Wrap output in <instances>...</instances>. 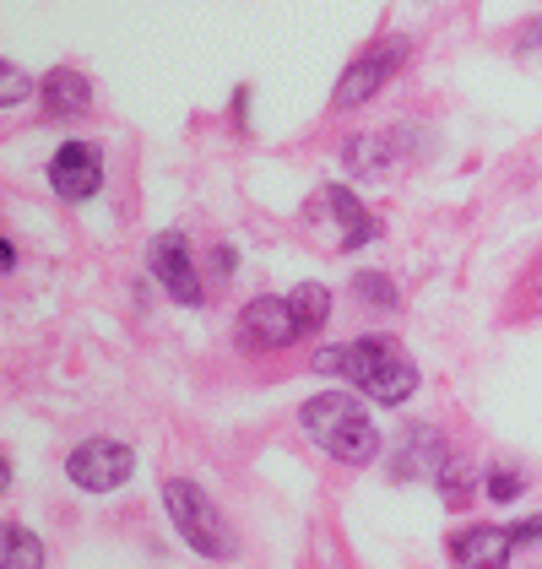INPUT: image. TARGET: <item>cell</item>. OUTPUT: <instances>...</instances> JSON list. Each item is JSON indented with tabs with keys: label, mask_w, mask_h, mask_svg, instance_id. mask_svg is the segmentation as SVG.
Returning a JSON list of instances; mask_svg holds the SVG:
<instances>
[{
	"label": "cell",
	"mask_w": 542,
	"mask_h": 569,
	"mask_svg": "<svg viewBox=\"0 0 542 569\" xmlns=\"http://www.w3.org/2000/svg\"><path fill=\"white\" fill-rule=\"evenodd\" d=\"M315 375H337V380H348L363 401H380V407H402V401H412V391H418V363H412L391 337H359V342L320 348Z\"/></svg>",
	"instance_id": "cell-1"
},
{
	"label": "cell",
	"mask_w": 542,
	"mask_h": 569,
	"mask_svg": "<svg viewBox=\"0 0 542 569\" xmlns=\"http://www.w3.org/2000/svg\"><path fill=\"white\" fill-rule=\"evenodd\" d=\"M299 429H304V439H310L315 450H325V456L342 461V467H369V461L380 456V429H374L363 396H353V391L310 396V401L299 407Z\"/></svg>",
	"instance_id": "cell-2"
},
{
	"label": "cell",
	"mask_w": 542,
	"mask_h": 569,
	"mask_svg": "<svg viewBox=\"0 0 542 569\" xmlns=\"http://www.w3.org/2000/svg\"><path fill=\"white\" fill-rule=\"evenodd\" d=\"M163 510H169V521L180 531L184 548H195L201 559H233L239 548H233V531H228L223 510L212 505V493L201 488V482L190 478H169L163 482Z\"/></svg>",
	"instance_id": "cell-3"
},
{
	"label": "cell",
	"mask_w": 542,
	"mask_h": 569,
	"mask_svg": "<svg viewBox=\"0 0 542 569\" xmlns=\"http://www.w3.org/2000/svg\"><path fill=\"white\" fill-rule=\"evenodd\" d=\"M406 54H412V44H406L402 33L374 39V44L363 49L359 60L342 71V82H337V92H331V109H337V114H353V109H363L374 92L385 88V82H397V71L406 66Z\"/></svg>",
	"instance_id": "cell-4"
},
{
	"label": "cell",
	"mask_w": 542,
	"mask_h": 569,
	"mask_svg": "<svg viewBox=\"0 0 542 569\" xmlns=\"http://www.w3.org/2000/svg\"><path fill=\"white\" fill-rule=\"evenodd\" d=\"M66 478L77 482L82 493H114V488H126L136 478V450L109 435H92L82 445H71Z\"/></svg>",
	"instance_id": "cell-5"
},
{
	"label": "cell",
	"mask_w": 542,
	"mask_h": 569,
	"mask_svg": "<svg viewBox=\"0 0 542 569\" xmlns=\"http://www.w3.org/2000/svg\"><path fill=\"white\" fill-rule=\"evenodd\" d=\"M233 342L244 352H255V358H267V352L299 348L304 326H299V315H293L288 299H250L239 309V320H233Z\"/></svg>",
	"instance_id": "cell-6"
},
{
	"label": "cell",
	"mask_w": 542,
	"mask_h": 569,
	"mask_svg": "<svg viewBox=\"0 0 542 569\" xmlns=\"http://www.w3.org/2000/svg\"><path fill=\"white\" fill-rule=\"evenodd\" d=\"M147 271L163 282V293L184 309H201L207 305V282H201V271H195V256H190V239L184 233H158L152 244H147Z\"/></svg>",
	"instance_id": "cell-7"
},
{
	"label": "cell",
	"mask_w": 542,
	"mask_h": 569,
	"mask_svg": "<svg viewBox=\"0 0 542 569\" xmlns=\"http://www.w3.org/2000/svg\"><path fill=\"white\" fill-rule=\"evenodd\" d=\"M445 461H451V445L440 435V423H423V418L402 423V435L391 445V478L397 482H434L445 472Z\"/></svg>",
	"instance_id": "cell-8"
},
{
	"label": "cell",
	"mask_w": 542,
	"mask_h": 569,
	"mask_svg": "<svg viewBox=\"0 0 542 569\" xmlns=\"http://www.w3.org/2000/svg\"><path fill=\"white\" fill-rule=\"evenodd\" d=\"M49 190L71 207L92 201L103 190V152L92 141H60L54 158H49Z\"/></svg>",
	"instance_id": "cell-9"
},
{
	"label": "cell",
	"mask_w": 542,
	"mask_h": 569,
	"mask_svg": "<svg viewBox=\"0 0 542 569\" xmlns=\"http://www.w3.org/2000/svg\"><path fill=\"white\" fill-rule=\"evenodd\" d=\"M510 553H515V542H510V526H461L451 537V565L455 569H510Z\"/></svg>",
	"instance_id": "cell-10"
},
{
	"label": "cell",
	"mask_w": 542,
	"mask_h": 569,
	"mask_svg": "<svg viewBox=\"0 0 542 569\" xmlns=\"http://www.w3.org/2000/svg\"><path fill=\"white\" fill-rule=\"evenodd\" d=\"M320 212L337 222V250H363V244L380 239V222L369 218V207H363L348 184H325V190H320Z\"/></svg>",
	"instance_id": "cell-11"
},
{
	"label": "cell",
	"mask_w": 542,
	"mask_h": 569,
	"mask_svg": "<svg viewBox=\"0 0 542 569\" xmlns=\"http://www.w3.org/2000/svg\"><path fill=\"white\" fill-rule=\"evenodd\" d=\"M39 98H44L49 120H82L92 109V82L82 71H71V66H54L44 77V88H39Z\"/></svg>",
	"instance_id": "cell-12"
},
{
	"label": "cell",
	"mask_w": 542,
	"mask_h": 569,
	"mask_svg": "<svg viewBox=\"0 0 542 569\" xmlns=\"http://www.w3.org/2000/svg\"><path fill=\"white\" fill-rule=\"evenodd\" d=\"M342 163H348L359 179H385L391 169H397V136L374 131V136H353V141H342Z\"/></svg>",
	"instance_id": "cell-13"
},
{
	"label": "cell",
	"mask_w": 542,
	"mask_h": 569,
	"mask_svg": "<svg viewBox=\"0 0 542 569\" xmlns=\"http://www.w3.org/2000/svg\"><path fill=\"white\" fill-rule=\"evenodd\" d=\"M44 559H49V548L33 526L11 521L0 531V569H44Z\"/></svg>",
	"instance_id": "cell-14"
},
{
	"label": "cell",
	"mask_w": 542,
	"mask_h": 569,
	"mask_svg": "<svg viewBox=\"0 0 542 569\" xmlns=\"http://www.w3.org/2000/svg\"><path fill=\"white\" fill-rule=\"evenodd\" d=\"M434 488H440V499H445L451 510H461V505H472V493L483 488V467H478V461H466V456H451V461H445V472L434 478Z\"/></svg>",
	"instance_id": "cell-15"
},
{
	"label": "cell",
	"mask_w": 542,
	"mask_h": 569,
	"mask_svg": "<svg viewBox=\"0 0 542 569\" xmlns=\"http://www.w3.org/2000/svg\"><path fill=\"white\" fill-rule=\"evenodd\" d=\"M288 305L299 315L304 337H315V331H325V320H331V288H325V282H299V288L288 293Z\"/></svg>",
	"instance_id": "cell-16"
},
{
	"label": "cell",
	"mask_w": 542,
	"mask_h": 569,
	"mask_svg": "<svg viewBox=\"0 0 542 569\" xmlns=\"http://www.w3.org/2000/svg\"><path fill=\"white\" fill-rule=\"evenodd\" d=\"M353 299L363 309H374V315H391V309L402 305V293H397V282L385 271H353Z\"/></svg>",
	"instance_id": "cell-17"
},
{
	"label": "cell",
	"mask_w": 542,
	"mask_h": 569,
	"mask_svg": "<svg viewBox=\"0 0 542 569\" xmlns=\"http://www.w3.org/2000/svg\"><path fill=\"white\" fill-rule=\"evenodd\" d=\"M483 493H489L494 505H515V499L526 493V472H521V467H494V472L483 478Z\"/></svg>",
	"instance_id": "cell-18"
},
{
	"label": "cell",
	"mask_w": 542,
	"mask_h": 569,
	"mask_svg": "<svg viewBox=\"0 0 542 569\" xmlns=\"http://www.w3.org/2000/svg\"><path fill=\"white\" fill-rule=\"evenodd\" d=\"M28 92H33V82H28L17 66H6V77H0V103H6V109H17Z\"/></svg>",
	"instance_id": "cell-19"
},
{
	"label": "cell",
	"mask_w": 542,
	"mask_h": 569,
	"mask_svg": "<svg viewBox=\"0 0 542 569\" xmlns=\"http://www.w3.org/2000/svg\"><path fill=\"white\" fill-rule=\"evenodd\" d=\"M510 542H515V548L542 542V516H521V521H510Z\"/></svg>",
	"instance_id": "cell-20"
},
{
	"label": "cell",
	"mask_w": 542,
	"mask_h": 569,
	"mask_svg": "<svg viewBox=\"0 0 542 569\" xmlns=\"http://www.w3.org/2000/svg\"><path fill=\"white\" fill-rule=\"evenodd\" d=\"M212 271H218V277H233V271H239V250H233V244H212Z\"/></svg>",
	"instance_id": "cell-21"
},
{
	"label": "cell",
	"mask_w": 542,
	"mask_h": 569,
	"mask_svg": "<svg viewBox=\"0 0 542 569\" xmlns=\"http://www.w3.org/2000/svg\"><path fill=\"white\" fill-rule=\"evenodd\" d=\"M233 126H239V131L250 126V88H239V92H233Z\"/></svg>",
	"instance_id": "cell-22"
},
{
	"label": "cell",
	"mask_w": 542,
	"mask_h": 569,
	"mask_svg": "<svg viewBox=\"0 0 542 569\" xmlns=\"http://www.w3.org/2000/svg\"><path fill=\"white\" fill-rule=\"evenodd\" d=\"M521 54H526V49H542V22H532V28H526V33H521Z\"/></svg>",
	"instance_id": "cell-23"
},
{
	"label": "cell",
	"mask_w": 542,
	"mask_h": 569,
	"mask_svg": "<svg viewBox=\"0 0 542 569\" xmlns=\"http://www.w3.org/2000/svg\"><path fill=\"white\" fill-rule=\"evenodd\" d=\"M0 271H17V244L11 239H0Z\"/></svg>",
	"instance_id": "cell-24"
}]
</instances>
